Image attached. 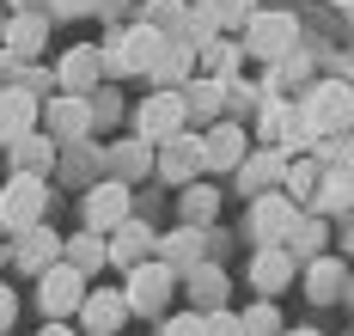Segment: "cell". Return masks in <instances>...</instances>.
<instances>
[{
    "mask_svg": "<svg viewBox=\"0 0 354 336\" xmlns=\"http://www.w3.org/2000/svg\"><path fill=\"white\" fill-rule=\"evenodd\" d=\"M159 49H165V31H153V25H129V31H116L104 43V68L110 74H147L153 62H159Z\"/></svg>",
    "mask_w": 354,
    "mask_h": 336,
    "instance_id": "cell-1",
    "label": "cell"
},
{
    "mask_svg": "<svg viewBox=\"0 0 354 336\" xmlns=\"http://www.w3.org/2000/svg\"><path fill=\"white\" fill-rule=\"evenodd\" d=\"M299 116H306L318 135H348L354 129V92L342 86V80H318L312 98L299 104Z\"/></svg>",
    "mask_w": 354,
    "mask_h": 336,
    "instance_id": "cell-2",
    "label": "cell"
},
{
    "mask_svg": "<svg viewBox=\"0 0 354 336\" xmlns=\"http://www.w3.org/2000/svg\"><path fill=\"white\" fill-rule=\"evenodd\" d=\"M183 122H189V104H183V92H177V86H159V92L141 104V116H135V129H141L147 147H159V141L183 135Z\"/></svg>",
    "mask_w": 354,
    "mask_h": 336,
    "instance_id": "cell-3",
    "label": "cell"
},
{
    "mask_svg": "<svg viewBox=\"0 0 354 336\" xmlns=\"http://www.w3.org/2000/svg\"><path fill=\"white\" fill-rule=\"evenodd\" d=\"M293 43H299V19L293 12H250L245 19V49L250 55L275 62V55H293Z\"/></svg>",
    "mask_w": 354,
    "mask_h": 336,
    "instance_id": "cell-4",
    "label": "cell"
},
{
    "mask_svg": "<svg viewBox=\"0 0 354 336\" xmlns=\"http://www.w3.org/2000/svg\"><path fill=\"white\" fill-rule=\"evenodd\" d=\"M171 288H177V269L165 257L159 263H135L129 269V312H165V299H171Z\"/></svg>",
    "mask_w": 354,
    "mask_h": 336,
    "instance_id": "cell-5",
    "label": "cell"
},
{
    "mask_svg": "<svg viewBox=\"0 0 354 336\" xmlns=\"http://www.w3.org/2000/svg\"><path fill=\"white\" fill-rule=\"evenodd\" d=\"M43 221V178L37 171H19L12 184L0 189V226H12V232H25V226Z\"/></svg>",
    "mask_w": 354,
    "mask_h": 336,
    "instance_id": "cell-6",
    "label": "cell"
},
{
    "mask_svg": "<svg viewBox=\"0 0 354 336\" xmlns=\"http://www.w3.org/2000/svg\"><path fill=\"white\" fill-rule=\"evenodd\" d=\"M293 221H299V202L287 196V189H263L257 202H250V232L263 239V245H287V232H293Z\"/></svg>",
    "mask_w": 354,
    "mask_h": 336,
    "instance_id": "cell-7",
    "label": "cell"
},
{
    "mask_svg": "<svg viewBox=\"0 0 354 336\" xmlns=\"http://www.w3.org/2000/svg\"><path fill=\"white\" fill-rule=\"evenodd\" d=\"M159 178H171V184H189L196 171H208V153H202V135H171V141H159Z\"/></svg>",
    "mask_w": 354,
    "mask_h": 336,
    "instance_id": "cell-8",
    "label": "cell"
},
{
    "mask_svg": "<svg viewBox=\"0 0 354 336\" xmlns=\"http://www.w3.org/2000/svg\"><path fill=\"white\" fill-rule=\"evenodd\" d=\"M80 299H86V275L73 263H49L43 269V312L49 318H68V312H80Z\"/></svg>",
    "mask_w": 354,
    "mask_h": 336,
    "instance_id": "cell-9",
    "label": "cell"
},
{
    "mask_svg": "<svg viewBox=\"0 0 354 336\" xmlns=\"http://www.w3.org/2000/svg\"><path fill=\"white\" fill-rule=\"evenodd\" d=\"M122 221H129V184L110 178V184H98L86 196V226L92 232H110V226H122Z\"/></svg>",
    "mask_w": 354,
    "mask_h": 336,
    "instance_id": "cell-10",
    "label": "cell"
},
{
    "mask_svg": "<svg viewBox=\"0 0 354 336\" xmlns=\"http://www.w3.org/2000/svg\"><path fill=\"white\" fill-rule=\"evenodd\" d=\"M250 281H257L263 299H275L287 281H293V251H287V245H263V251L250 257Z\"/></svg>",
    "mask_w": 354,
    "mask_h": 336,
    "instance_id": "cell-11",
    "label": "cell"
},
{
    "mask_svg": "<svg viewBox=\"0 0 354 336\" xmlns=\"http://www.w3.org/2000/svg\"><path fill=\"white\" fill-rule=\"evenodd\" d=\"M122 318H129V294H86L80 299V324H86V330L92 336H116L122 330Z\"/></svg>",
    "mask_w": 354,
    "mask_h": 336,
    "instance_id": "cell-12",
    "label": "cell"
},
{
    "mask_svg": "<svg viewBox=\"0 0 354 336\" xmlns=\"http://www.w3.org/2000/svg\"><path fill=\"white\" fill-rule=\"evenodd\" d=\"M281 178H287V153L281 147H263V153H250V159H239V184H245L250 196L275 189Z\"/></svg>",
    "mask_w": 354,
    "mask_h": 336,
    "instance_id": "cell-13",
    "label": "cell"
},
{
    "mask_svg": "<svg viewBox=\"0 0 354 336\" xmlns=\"http://www.w3.org/2000/svg\"><path fill=\"white\" fill-rule=\"evenodd\" d=\"M31 122H37L31 86H6V92H0V141H19V135H31Z\"/></svg>",
    "mask_w": 354,
    "mask_h": 336,
    "instance_id": "cell-14",
    "label": "cell"
},
{
    "mask_svg": "<svg viewBox=\"0 0 354 336\" xmlns=\"http://www.w3.org/2000/svg\"><path fill=\"white\" fill-rule=\"evenodd\" d=\"M202 153H208V171H239V159H245V129L214 122L208 135H202Z\"/></svg>",
    "mask_w": 354,
    "mask_h": 336,
    "instance_id": "cell-15",
    "label": "cell"
},
{
    "mask_svg": "<svg viewBox=\"0 0 354 336\" xmlns=\"http://www.w3.org/2000/svg\"><path fill=\"white\" fill-rule=\"evenodd\" d=\"M12 257H19V269L43 275L49 263H62V239H55L49 226H25V232H19V251H12Z\"/></svg>",
    "mask_w": 354,
    "mask_h": 336,
    "instance_id": "cell-16",
    "label": "cell"
},
{
    "mask_svg": "<svg viewBox=\"0 0 354 336\" xmlns=\"http://www.w3.org/2000/svg\"><path fill=\"white\" fill-rule=\"evenodd\" d=\"M98 74H104V49L80 43V49H68V55H62V86H68V92H92V86H98Z\"/></svg>",
    "mask_w": 354,
    "mask_h": 336,
    "instance_id": "cell-17",
    "label": "cell"
},
{
    "mask_svg": "<svg viewBox=\"0 0 354 336\" xmlns=\"http://www.w3.org/2000/svg\"><path fill=\"white\" fill-rule=\"evenodd\" d=\"M43 37H49L43 12H19V19H6V37H0V49H6L12 62H25V55H37V49H43Z\"/></svg>",
    "mask_w": 354,
    "mask_h": 336,
    "instance_id": "cell-18",
    "label": "cell"
},
{
    "mask_svg": "<svg viewBox=\"0 0 354 336\" xmlns=\"http://www.w3.org/2000/svg\"><path fill=\"white\" fill-rule=\"evenodd\" d=\"M153 251V232L135 221H122V226H110V263H122V269H135V263Z\"/></svg>",
    "mask_w": 354,
    "mask_h": 336,
    "instance_id": "cell-19",
    "label": "cell"
},
{
    "mask_svg": "<svg viewBox=\"0 0 354 336\" xmlns=\"http://www.w3.org/2000/svg\"><path fill=\"white\" fill-rule=\"evenodd\" d=\"M92 122H98V116H92V104H86L80 92H68V98L49 104V129H55V135H86Z\"/></svg>",
    "mask_w": 354,
    "mask_h": 336,
    "instance_id": "cell-20",
    "label": "cell"
},
{
    "mask_svg": "<svg viewBox=\"0 0 354 336\" xmlns=\"http://www.w3.org/2000/svg\"><path fill=\"white\" fill-rule=\"evenodd\" d=\"M159 257L171 263L177 275H189V269L202 263V226H183V232H171V239L159 245Z\"/></svg>",
    "mask_w": 354,
    "mask_h": 336,
    "instance_id": "cell-21",
    "label": "cell"
},
{
    "mask_svg": "<svg viewBox=\"0 0 354 336\" xmlns=\"http://www.w3.org/2000/svg\"><path fill=\"white\" fill-rule=\"evenodd\" d=\"M189 62H196V43H183V37H165L159 62H153L147 74H153V80H165V86H177V80L189 74Z\"/></svg>",
    "mask_w": 354,
    "mask_h": 336,
    "instance_id": "cell-22",
    "label": "cell"
},
{
    "mask_svg": "<svg viewBox=\"0 0 354 336\" xmlns=\"http://www.w3.org/2000/svg\"><path fill=\"white\" fill-rule=\"evenodd\" d=\"M306 294L318 299V306H330V299L342 294V263L336 257H312L306 263Z\"/></svg>",
    "mask_w": 354,
    "mask_h": 336,
    "instance_id": "cell-23",
    "label": "cell"
},
{
    "mask_svg": "<svg viewBox=\"0 0 354 336\" xmlns=\"http://www.w3.org/2000/svg\"><path fill=\"white\" fill-rule=\"evenodd\" d=\"M318 184H324V165H318V159H287L281 189L293 196V202H312V196H318Z\"/></svg>",
    "mask_w": 354,
    "mask_h": 336,
    "instance_id": "cell-24",
    "label": "cell"
},
{
    "mask_svg": "<svg viewBox=\"0 0 354 336\" xmlns=\"http://www.w3.org/2000/svg\"><path fill=\"white\" fill-rule=\"evenodd\" d=\"M287 251H293V263L306 257H324V221L318 214H299V221H293V232H287Z\"/></svg>",
    "mask_w": 354,
    "mask_h": 336,
    "instance_id": "cell-25",
    "label": "cell"
},
{
    "mask_svg": "<svg viewBox=\"0 0 354 336\" xmlns=\"http://www.w3.org/2000/svg\"><path fill=\"white\" fill-rule=\"evenodd\" d=\"M312 202H318V214H342V208H354V171H330Z\"/></svg>",
    "mask_w": 354,
    "mask_h": 336,
    "instance_id": "cell-26",
    "label": "cell"
},
{
    "mask_svg": "<svg viewBox=\"0 0 354 336\" xmlns=\"http://www.w3.org/2000/svg\"><path fill=\"white\" fill-rule=\"evenodd\" d=\"M68 263L80 269V275H92V269H104V263H110V245L98 239V232H92V226H86V232H80V239L68 245Z\"/></svg>",
    "mask_w": 354,
    "mask_h": 336,
    "instance_id": "cell-27",
    "label": "cell"
},
{
    "mask_svg": "<svg viewBox=\"0 0 354 336\" xmlns=\"http://www.w3.org/2000/svg\"><path fill=\"white\" fill-rule=\"evenodd\" d=\"M189 294H196V306H226V275H220V269H214V263H196V269H189Z\"/></svg>",
    "mask_w": 354,
    "mask_h": 336,
    "instance_id": "cell-28",
    "label": "cell"
},
{
    "mask_svg": "<svg viewBox=\"0 0 354 336\" xmlns=\"http://www.w3.org/2000/svg\"><path fill=\"white\" fill-rule=\"evenodd\" d=\"M153 31H165V37H183V25H189V6L183 0H147V12H141Z\"/></svg>",
    "mask_w": 354,
    "mask_h": 336,
    "instance_id": "cell-29",
    "label": "cell"
},
{
    "mask_svg": "<svg viewBox=\"0 0 354 336\" xmlns=\"http://www.w3.org/2000/svg\"><path fill=\"white\" fill-rule=\"evenodd\" d=\"M214 208H220V196H214L208 184L183 189V226H208V221H214Z\"/></svg>",
    "mask_w": 354,
    "mask_h": 336,
    "instance_id": "cell-30",
    "label": "cell"
},
{
    "mask_svg": "<svg viewBox=\"0 0 354 336\" xmlns=\"http://www.w3.org/2000/svg\"><path fill=\"white\" fill-rule=\"evenodd\" d=\"M6 147H12V165H19V171H43V165H49V141H43V135H19V141H6Z\"/></svg>",
    "mask_w": 354,
    "mask_h": 336,
    "instance_id": "cell-31",
    "label": "cell"
},
{
    "mask_svg": "<svg viewBox=\"0 0 354 336\" xmlns=\"http://www.w3.org/2000/svg\"><path fill=\"white\" fill-rule=\"evenodd\" d=\"M245 336H281V312H275V299H257L245 312Z\"/></svg>",
    "mask_w": 354,
    "mask_h": 336,
    "instance_id": "cell-32",
    "label": "cell"
},
{
    "mask_svg": "<svg viewBox=\"0 0 354 336\" xmlns=\"http://www.w3.org/2000/svg\"><path fill=\"white\" fill-rule=\"evenodd\" d=\"M202 55H208V68H214V80H232V68H239V55H245V49H239V43H202Z\"/></svg>",
    "mask_w": 354,
    "mask_h": 336,
    "instance_id": "cell-33",
    "label": "cell"
},
{
    "mask_svg": "<svg viewBox=\"0 0 354 336\" xmlns=\"http://www.w3.org/2000/svg\"><path fill=\"white\" fill-rule=\"evenodd\" d=\"M147 165H153L147 141H122V147H116V171H122V184H129V178H141Z\"/></svg>",
    "mask_w": 354,
    "mask_h": 336,
    "instance_id": "cell-34",
    "label": "cell"
},
{
    "mask_svg": "<svg viewBox=\"0 0 354 336\" xmlns=\"http://www.w3.org/2000/svg\"><path fill=\"white\" fill-rule=\"evenodd\" d=\"M202 336H245V318L226 312V306H214V312H202Z\"/></svg>",
    "mask_w": 354,
    "mask_h": 336,
    "instance_id": "cell-35",
    "label": "cell"
},
{
    "mask_svg": "<svg viewBox=\"0 0 354 336\" xmlns=\"http://www.w3.org/2000/svg\"><path fill=\"white\" fill-rule=\"evenodd\" d=\"M220 86H226V80H202V86H196V92H189V98H183V104H189V111H220Z\"/></svg>",
    "mask_w": 354,
    "mask_h": 336,
    "instance_id": "cell-36",
    "label": "cell"
},
{
    "mask_svg": "<svg viewBox=\"0 0 354 336\" xmlns=\"http://www.w3.org/2000/svg\"><path fill=\"white\" fill-rule=\"evenodd\" d=\"M214 12H220V25H245L257 12V0H214Z\"/></svg>",
    "mask_w": 354,
    "mask_h": 336,
    "instance_id": "cell-37",
    "label": "cell"
},
{
    "mask_svg": "<svg viewBox=\"0 0 354 336\" xmlns=\"http://www.w3.org/2000/svg\"><path fill=\"white\" fill-rule=\"evenodd\" d=\"M159 336H202V312H177V318H171Z\"/></svg>",
    "mask_w": 354,
    "mask_h": 336,
    "instance_id": "cell-38",
    "label": "cell"
},
{
    "mask_svg": "<svg viewBox=\"0 0 354 336\" xmlns=\"http://www.w3.org/2000/svg\"><path fill=\"white\" fill-rule=\"evenodd\" d=\"M49 6H55L62 19H86V12H98L104 0H49Z\"/></svg>",
    "mask_w": 354,
    "mask_h": 336,
    "instance_id": "cell-39",
    "label": "cell"
},
{
    "mask_svg": "<svg viewBox=\"0 0 354 336\" xmlns=\"http://www.w3.org/2000/svg\"><path fill=\"white\" fill-rule=\"evenodd\" d=\"M12 318H19V294L0 281V330H12Z\"/></svg>",
    "mask_w": 354,
    "mask_h": 336,
    "instance_id": "cell-40",
    "label": "cell"
},
{
    "mask_svg": "<svg viewBox=\"0 0 354 336\" xmlns=\"http://www.w3.org/2000/svg\"><path fill=\"white\" fill-rule=\"evenodd\" d=\"M122 6H135V0H104V6H98V12H122Z\"/></svg>",
    "mask_w": 354,
    "mask_h": 336,
    "instance_id": "cell-41",
    "label": "cell"
},
{
    "mask_svg": "<svg viewBox=\"0 0 354 336\" xmlns=\"http://www.w3.org/2000/svg\"><path fill=\"white\" fill-rule=\"evenodd\" d=\"M43 336H73V330H68V324H49V330H43Z\"/></svg>",
    "mask_w": 354,
    "mask_h": 336,
    "instance_id": "cell-42",
    "label": "cell"
},
{
    "mask_svg": "<svg viewBox=\"0 0 354 336\" xmlns=\"http://www.w3.org/2000/svg\"><path fill=\"white\" fill-rule=\"evenodd\" d=\"M287 336H324V330H287Z\"/></svg>",
    "mask_w": 354,
    "mask_h": 336,
    "instance_id": "cell-43",
    "label": "cell"
},
{
    "mask_svg": "<svg viewBox=\"0 0 354 336\" xmlns=\"http://www.w3.org/2000/svg\"><path fill=\"white\" fill-rule=\"evenodd\" d=\"M348 251H354V221H348Z\"/></svg>",
    "mask_w": 354,
    "mask_h": 336,
    "instance_id": "cell-44",
    "label": "cell"
},
{
    "mask_svg": "<svg viewBox=\"0 0 354 336\" xmlns=\"http://www.w3.org/2000/svg\"><path fill=\"white\" fill-rule=\"evenodd\" d=\"M0 37H6V12H0Z\"/></svg>",
    "mask_w": 354,
    "mask_h": 336,
    "instance_id": "cell-45",
    "label": "cell"
},
{
    "mask_svg": "<svg viewBox=\"0 0 354 336\" xmlns=\"http://www.w3.org/2000/svg\"><path fill=\"white\" fill-rule=\"evenodd\" d=\"M19 6H31V0H19Z\"/></svg>",
    "mask_w": 354,
    "mask_h": 336,
    "instance_id": "cell-46",
    "label": "cell"
},
{
    "mask_svg": "<svg viewBox=\"0 0 354 336\" xmlns=\"http://www.w3.org/2000/svg\"><path fill=\"white\" fill-rule=\"evenodd\" d=\"M202 6H214V0H202Z\"/></svg>",
    "mask_w": 354,
    "mask_h": 336,
    "instance_id": "cell-47",
    "label": "cell"
}]
</instances>
